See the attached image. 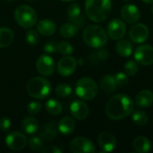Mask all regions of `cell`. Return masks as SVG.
I'll use <instances>...</instances> for the list:
<instances>
[{"instance_id":"20","label":"cell","mask_w":153,"mask_h":153,"mask_svg":"<svg viewBox=\"0 0 153 153\" xmlns=\"http://www.w3.org/2000/svg\"><path fill=\"white\" fill-rule=\"evenodd\" d=\"M56 26L55 22L48 19L41 20L37 24V31L43 36H51L55 33Z\"/></svg>"},{"instance_id":"16","label":"cell","mask_w":153,"mask_h":153,"mask_svg":"<svg viewBox=\"0 0 153 153\" xmlns=\"http://www.w3.org/2000/svg\"><path fill=\"white\" fill-rule=\"evenodd\" d=\"M58 133L59 131L56 123L53 121H48L39 129V134L41 139L49 142L54 141L58 136Z\"/></svg>"},{"instance_id":"5","label":"cell","mask_w":153,"mask_h":153,"mask_svg":"<svg viewBox=\"0 0 153 153\" xmlns=\"http://www.w3.org/2000/svg\"><path fill=\"white\" fill-rule=\"evenodd\" d=\"M37 13L33 8L26 4L19 5L14 11V19L22 28L29 29L33 27L37 22Z\"/></svg>"},{"instance_id":"45","label":"cell","mask_w":153,"mask_h":153,"mask_svg":"<svg viewBox=\"0 0 153 153\" xmlns=\"http://www.w3.org/2000/svg\"><path fill=\"white\" fill-rule=\"evenodd\" d=\"M6 1H13V0H6Z\"/></svg>"},{"instance_id":"3","label":"cell","mask_w":153,"mask_h":153,"mask_svg":"<svg viewBox=\"0 0 153 153\" xmlns=\"http://www.w3.org/2000/svg\"><path fill=\"white\" fill-rule=\"evenodd\" d=\"M84 43L93 48H101L108 42V34L99 25L88 26L82 35Z\"/></svg>"},{"instance_id":"12","label":"cell","mask_w":153,"mask_h":153,"mask_svg":"<svg viewBox=\"0 0 153 153\" xmlns=\"http://www.w3.org/2000/svg\"><path fill=\"white\" fill-rule=\"evenodd\" d=\"M149 28L143 23H136L131 27L129 31L130 39L135 43H143L149 38Z\"/></svg>"},{"instance_id":"35","label":"cell","mask_w":153,"mask_h":153,"mask_svg":"<svg viewBox=\"0 0 153 153\" xmlns=\"http://www.w3.org/2000/svg\"><path fill=\"white\" fill-rule=\"evenodd\" d=\"M42 108V104L39 101H32L30 102L28 106H27V110L30 114L31 115H35L39 113V111L41 110Z\"/></svg>"},{"instance_id":"6","label":"cell","mask_w":153,"mask_h":153,"mask_svg":"<svg viewBox=\"0 0 153 153\" xmlns=\"http://www.w3.org/2000/svg\"><path fill=\"white\" fill-rule=\"evenodd\" d=\"M76 95L84 100H91L98 94V86L96 82L90 77L81 78L75 86Z\"/></svg>"},{"instance_id":"32","label":"cell","mask_w":153,"mask_h":153,"mask_svg":"<svg viewBox=\"0 0 153 153\" xmlns=\"http://www.w3.org/2000/svg\"><path fill=\"white\" fill-rule=\"evenodd\" d=\"M138 71H139V67L135 61L129 60L125 64V72L127 75L134 76L138 73Z\"/></svg>"},{"instance_id":"21","label":"cell","mask_w":153,"mask_h":153,"mask_svg":"<svg viewBox=\"0 0 153 153\" xmlns=\"http://www.w3.org/2000/svg\"><path fill=\"white\" fill-rule=\"evenodd\" d=\"M57 128L59 133L65 135H70L71 134L74 133V128H75V123L72 117H62L57 125Z\"/></svg>"},{"instance_id":"14","label":"cell","mask_w":153,"mask_h":153,"mask_svg":"<svg viewBox=\"0 0 153 153\" xmlns=\"http://www.w3.org/2000/svg\"><path fill=\"white\" fill-rule=\"evenodd\" d=\"M121 16L127 23H136L141 18V13L136 5L126 4L121 9Z\"/></svg>"},{"instance_id":"29","label":"cell","mask_w":153,"mask_h":153,"mask_svg":"<svg viewBox=\"0 0 153 153\" xmlns=\"http://www.w3.org/2000/svg\"><path fill=\"white\" fill-rule=\"evenodd\" d=\"M132 119L135 125L140 126H143L147 125V123L149 121V117L143 110H135L133 112Z\"/></svg>"},{"instance_id":"19","label":"cell","mask_w":153,"mask_h":153,"mask_svg":"<svg viewBox=\"0 0 153 153\" xmlns=\"http://www.w3.org/2000/svg\"><path fill=\"white\" fill-rule=\"evenodd\" d=\"M153 103V92L150 90H143L135 96V104L140 108H148Z\"/></svg>"},{"instance_id":"9","label":"cell","mask_w":153,"mask_h":153,"mask_svg":"<svg viewBox=\"0 0 153 153\" xmlns=\"http://www.w3.org/2000/svg\"><path fill=\"white\" fill-rule=\"evenodd\" d=\"M134 60L142 65L153 64V48L150 45H141L134 51Z\"/></svg>"},{"instance_id":"4","label":"cell","mask_w":153,"mask_h":153,"mask_svg":"<svg viewBox=\"0 0 153 153\" xmlns=\"http://www.w3.org/2000/svg\"><path fill=\"white\" fill-rule=\"evenodd\" d=\"M26 90L30 97L38 100H43L49 95L51 91V85L47 79L36 76L28 82Z\"/></svg>"},{"instance_id":"13","label":"cell","mask_w":153,"mask_h":153,"mask_svg":"<svg viewBox=\"0 0 153 153\" xmlns=\"http://www.w3.org/2000/svg\"><path fill=\"white\" fill-rule=\"evenodd\" d=\"M77 62L74 57L67 56L62 57L57 64V72L62 76H70L76 69Z\"/></svg>"},{"instance_id":"2","label":"cell","mask_w":153,"mask_h":153,"mask_svg":"<svg viewBox=\"0 0 153 153\" xmlns=\"http://www.w3.org/2000/svg\"><path fill=\"white\" fill-rule=\"evenodd\" d=\"M112 8L111 0H85L87 16L95 22H101L108 19Z\"/></svg>"},{"instance_id":"18","label":"cell","mask_w":153,"mask_h":153,"mask_svg":"<svg viewBox=\"0 0 153 153\" xmlns=\"http://www.w3.org/2000/svg\"><path fill=\"white\" fill-rule=\"evenodd\" d=\"M68 19L77 26L82 27L84 23V18L81 12V7L78 4L73 3L67 8Z\"/></svg>"},{"instance_id":"30","label":"cell","mask_w":153,"mask_h":153,"mask_svg":"<svg viewBox=\"0 0 153 153\" xmlns=\"http://www.w3.org/2000/svg\"><path fill=\"white\" fill-rule=\"evenodd\" d=\"M55 93L60 98H66L72 93V87L66 83H61L56 87Z\"/></svg>"},{"instance_id":"8","label":"cell","mask_w":153,"mask_h":153,"mask_svg":"<svg viewBox=\"0 0 153 153\" xmlns=\"http://www.w3.org/2000/svg\"><path fill=\"white\" fill-rule=\"evenodd\" d=\"M5 144L10 150L18 152L25 148L27 144V138L20 132H12L6 135Z\"/></svg>"},{"instance_id":"40","label":"cell","mask_w":153,"mask_h":153,"mask_svg":"<svg viewBox=\"0 0 153 153\" xmlns=\"http://www.w3.org/2000/svg\"><path fill=\"white\" fill-rule=\"evenodd\" d=\"M42 152L43 153H61L62 152V150H61V149H59L57 146L51 145V146H48L47 148L43 149V150H42Z\"/></svg>"},{"instance_id":"23","label":"cell","mask_w":153,"mask_h":153,"mask_svg":"<svg viewBox=\"0 0 153 153\" xmlns=\"http://www.w3.org/2000/svg\"><path fill=\"white\" fill-rule=\"evenodd\" d=\"M133 147L135 152L139 153L149 152L151 150V142L144 136H138L133 142Z\"/></svg>"},{"instance_id":"36","label":"cell","mask_w":153,"mask_h":153,"mask_svg":"<svg viewBox=\"0 0 153 153\" xmlns=\"http://www.w3.org/2000/svg\"><path fill=\"white\" fill-rule=\"evenodd\" d=\"M115 80H116L117 84L120 87H124V86L127 85L128 82H129L127 75L124 73H117L115 76Z\"/></svg>"},{"instance_id":"26","label":"cell","mask_w":153,"mask_h":153,"mask_svg":"<svg viewBox=\"0 0 153 153\" xmlns=\"http://www.w3.org/2000/svg\"><path fill=\"white\" fill-rule=\"evenodd\" d=\"M116 50L121 56L127 57L132 55L133 46L132 43L127 39H119L116 45Z\"/></svg>"},{"instance_id":"11","label":"cell","mask_w":153,"mask_h":153,"mask_svg":"<svg viewBox=\"0 0 153 153\" xmlns=\"http://www.w3.org/2000/svg\"><path fill=\"white\" fill-rule=\"evenodd\" d=\"M126 32V26L120 19H113L108 25V34L114 39L118 40L124 38Z\"/></svg>"},{"instance_id":"37","label":"cell","mask_w":153,"mask_h":153,"mask_svg":"<svg viewBox=\"0 0 153 153\" xmlns=\"http://www.w3.org/2000/svg\"><path fill=\"white\" fill-rule=\"evenodd\" d=\"M57 45L58 43L55 40L48 41L44 46V51L48 54H54L57 51Z\"/></svg>"},{"instance_id":"33","label":"cell","mask_w":153,"mask_h":153,"mask_svg":"<svg viewBox=\"0 0 153 153\" xmlns=\"http://www.w3.org/2000/svg\"><path fill=\"white\" fill-rule=\"evenodd\" d=\"M57 51L62 55L69 56L74 52V48L67 41H60L57 45Z\"/></svg>"},{"instance_id":"38","label":"cell","mask_w":153,"mask_h":153,"mask_svg":"<svg viewBox=\"0 0 153 153\" xmlns=\"http://www.w3.org/2000/svg\"><path fill=\"white\" fill-rule=\"evenodd\" d=\"M11 127V120L6 117H3L0 118V130L4 133H6L9 131Z\"/></svg>"},{"instance_id":"41","label":"cell","mask_w":153,"mask_h":153,"mask_svg":"<svg viewBox=\"0 0 153 153\" xmlns=\"http://www.w3.org/2000/svg\"><path fill=\"white\" fill-rule=\"evenodd\" d=\"M146 4H153V0H143Z\"/></svg>"},{"instance_id":"10","label":"cell","mask_w":153,"mask_h":153,"mask_svg":"<svg viewBox=\"0 0 153 153\" xmlns=\"http://www.w3.org/2000/svg\"><path fill=\"white\" fill-rule=\"evenodd\" d=\"M36 69L38 73L43 76L52 75L55 71V62L50 56L42 55L36 62Z\"/></svg>"},{"instance_id":"44","label":"cell","mask_w":153,"mask_h":153,"mask_svg":"<svg viewBox=\"0 0 153 153\" xmlns=\"http://www.w3.org/2000/svg\"><path fill=\"white\" fill-rule=\"evenodd\" d=\"M152 13H153V6H152Z\"/></svg>"},{"instance_id":"17","label":"cell","mask_w":153,"mask_h":153,"mask_svg":"<svg viewBox=\"0 0 153 153\" xmlns=\"http://www.w3.org/2000/svg\"><path fill=\"white\" fill-rule=\"evenodd\" d=\"M70 112L75 119L84 120L89 115V107L82 100H75L70 106Z\"/></svg>"},{"instance_id":"34","label":"cell","mask_w":153,"mask_h":153,"mask_svg":"<svg viewBox=\"0 0 153 153\" xmlns=\"http://www.w3.org/2000/svg\"><path fill=\"white\" fill-rule=\"evenodd\" d=\"M39 39V32L34 30H30L26 33V42L30 46H35L38 44Z\"/></svg>"},{"instance_id":"43","label":"cell","mask_w":153,"mask_h":153,"mask_svg":"<svg viewBox=\"0 0 153 153\" xmlns=\"http://www.w3.org/2000/svg\"><path fill=\"white\" fill-rule=\"evenodd\" d=\"M123 1H125V2H128L129 0H123Z\"/></svg>"},{"instance_id":"27","label":"cell","mask_w":153,"mask_h":153,"mask_svg":"<svg viewBox=\"0 0 153 153\" xmlns=\"http://www.w3.org/2000/svg\"><path fill=\"white\" fill-rule=\"evenodd\" d=\"M79 31V27L73 23V22H67L61 26L60 28V34L62 37L69 39L74 36H75Z\"/></svg>"},{"instance_id":"24","label":"cell","mask_w":153,"mask_h":153,"mask_svg":"<svg viewBox=\"0 0 153 153\" xmlns=\"http://www.w3.org/2000/svg\"><path fill=\"white\" fill-rule=\"evenodd\" d=\"M14 39V34L9 28L2 27L0 28V48L9 47Z\"/></svg>"},{"instance_id":"7","label":"cell","mask_w":153,"mask_h":153,"mask_svg":"<svg viewBox=\"0 0 153 153\" xmlns=\"http://www.w3.org/2000/svg\"><path fill=\"white\" fill-rule=\"evenodd\" d=\"M70 150L74 153H93L95 146L91 140L85 137H76L70 143Z\"/></svg>"},{"instance_id":"28","label":"cell","mask_w":153,"mask_h":153,"mask_svg":"<svg viewBox=\"0 0 153 153\" xmlns=\"http://www.w3.org/2000/svg\"><path fill=\"white\" fill-rule=\"evenodd\" d=\"M46 110L52 116H58L63 110L62 104L56 99H50L46 103Z\"/></svg>"},{"instance_id":"25","label":"cell","mask_w":153,"mask_h":153,"mask_svg":"<svg viewBox=\"0 0 153 153\" xmlns=\"http://www.w3.org/2000/svg\"><path fill=\"white\" fill-rule=\"evenodd\" d=\"M117 86V84L116 82L115 76L112 74L105 75L100 81V87H101L102 91L106 93L113 92L116 90Z\"/></svg>"},{"instance_id":"1","label":"cell","mask_w":153,"mask_h":153,"mask_svg":"<svg viewBox=\"0 0 153 153\" xmlns=\"http://www.w3.org/2000/svg\"><path fill=\"white\" fill-rule=\"evenodd\" d=\"M134 101L126 94H117L111 97L106 106V114L111 120H122L134 111Z\"/></svg>"},{"instance_id":"39","label":"cell","mask_w":153,"mask_h":153,"mask_svg":"<svg viewBox=\"0 0 153 153\" xmlns=\"http://www.w3.org/2000/svg\"><path fill=\"white\" fill-rule=\"evenodd\" d=\"M96 56H97V57H98L99 60H100V61H106L108 58V51L107 49H105V48H101V49H100L97 52Z\"/></svg>"},{"instance_id":"22","label":"cell","mask_w":153,"mask_h":153,"mask_svg":"<svg viewBox=\"0 0 153 153\" xmlns=\"http://www.w3.org/2000/svg\"><path fill=\"white\" fill-rule=\"evenodd\" d=\"M39 121L33 117H26L22 121V129L28 134H33L39 131Z\"/></svg>"},{"instance_id":"31","label":"cell","mask_w":153,"mask_h":153,"mask_svg":"<svg viewBox=\"0 0 153 153\" xmlns=\"http://www.w3.org/2000/svg\"><path fill=\"white\" fill-rule=\"evenodd\" d=\"M27 143L29 144L30 149L33 152H40L44 146V143H43V141L41 140V138L37 137V136L30 138L29 142H27Z\"/></svg>"},{"instance_id":"42","label":"cell","mask_w":153,"mask_h":153,"mask_svg":"<svg viewBox=\"0 0 153 153\" xmlns=\"http://www.w3.org/2000/svg\"><path fill=\"white\" fill-rule=\"evenodd\" d=\"M61 1H64V2H71V1H74V0H61Z\"/></svg>"},{"instance_id":"15","label":"cell","mask_w":153,"mask_h":153,"mask_svg":"<svg viewBox=\"0 0 153 153\" xmlns=\"http://www.w3.org/2000/svg\"><path fill=\"white\" fill-rule=\"evenodd\" d=\"M98 142L100 147L102 149V152H113L117 146V139L109 132H102L99 135Z\"/></svg>"}]
</instances>
